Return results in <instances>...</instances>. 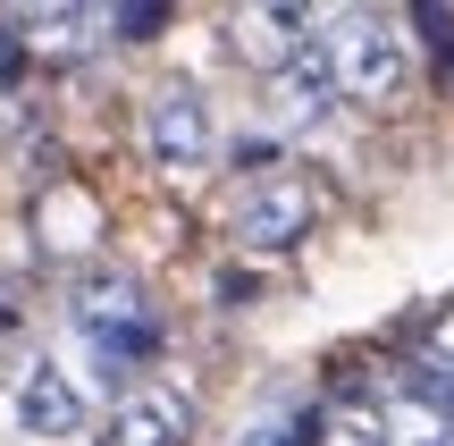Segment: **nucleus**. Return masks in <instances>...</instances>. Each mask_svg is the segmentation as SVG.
Instances as JSON below:
<instances>
[{
	"instance_id": "nucleus-1",
	"label": "nucleus",
	"mask_w": 454,
	"mask_h": 446,
	"mask_svg": "<svg viewBox=\"0 0 454 446\" xmlns=\"http://www.w3.org/2000/svg\"><path fill=\"white\" fill-rule=\"evenodd\" d=\"M320 51H328V67H337V101L387 110L412 84V43H404V26L379 17V9H337V26H328Z\"/></svg>"
},
{
	"instance_id": "nucleus-2",
	"label": "nucleus",
	"mask_w": 454,
	"mask_h": 446,
	"mask_svg": "<svg viewBox=\"0 0 454 446\" xmlns=\"http://www.w3.org/2000/svg\"><path fill=\"white\" fill-rule=\"evenodd\" d=\"M67 312H76V329L93 337V354H101V371L110 379H127V371H144L152 354H160V320H152V303H144V286L135 278H84L76 295H67Z\"/></svg>"
},
{
	"instance_id": "nucleus-3",
	"label": "nucleus",
	"mask_w": 454,
	"mask_h": 446,
	"mask_svg": "<svg viewBox=\"0 0 454 446\" xmlns=\"http://www.w3.org/2000/svg\"><path fill=\"white\" fill-rule=\"evenodd\" d=\"M311 219H320V194H311V177H294V168H270V177H253L236 194V211H227V228H236L244 253H286L311 236Z\"/></svg>"
},
{
	"instance_id": "nucleus-4",
	"label": "nucleus",
	"mask_w": 454,
	"mask_h": 446,
	"mask_svg": "<svg viewBox=\"0 0 454 446\" xmlns=\"http://www.w3.org/2000/svg\"><path fill=\"white\" fill-rule=\"evenodd\" d=\"M144 152H152V168H168V177H194V168L219 160V127H211L202 84H160V93L144 101Z\"/></svg>"
},
{
	"instance_id": "nucleus-5",
	"label": "nucleus",
	"mask_w": 454,
	"mask_h": 446,
	"mask_svg": "<svg viewBox=\"0 0 454 446\" xmlns=\"http://www.w3.org/2000/svg\"><path fill=\"white\" fill-rule=\"evenodd\" d=\"M101 34V9H0V51H34L43 67H76Z\"/></svg>"
},
{
	"instance_id": "nucleus-6",
	"label": "nucleus",
	"mask_w": 454,
	"mask_h": 446,
	"mask_svg": "<svg viewBox=\"0 0 454 446\" xmlns=\"http://www.w3.org/2000/svg\"><path fill=\"white\" fill-rule=\"evenodd\" d=\"M185 438H194V396L177 379L127 387L110 413V446H185Z\"/></svg>"
},
{
	"instance_id": "nucleus-7",
	"label": "nucleus",
	"mask_w": 454,
	"mask_h": 446,
	"mask_svg": "<svg viewBox=\"0 0 454 446\" xmlns=\"http://www.w3.org/2000/svg\"><path fill=\"white\" fill-rule=\"evenodd\" d=\"M9 413H17V430H26V438H76L84 430V396H76V379H67L51 354H34V363L17 371Z\"/></svg>"
},
{
	"instance_id": "nucleus-8",
	"label": "nucleus",
	"mask_w": 454,
	"mask_h": 446,
	"mask_svg": "<svg viewBox=\"0 0 454 446\" xmlns=\"http://www.w3.org/2000/svg\"><path fill=\"white\" fill-rule=\"evenodd\" d=\"M311 43H320V26H311L303 0H270V9H244L236 17V51L253 67H270V76L294 59V51H311Z\"/></svg>"
},
{
	"instance_id": "nucleus-9",
	"label": "nucleus",
	"mask_w": 454,
	"mask_h": 446,
	"mask_svg": "<svg viewBox=\"0 0 454 446\" xmlns=\"http://www.w3.org/2000/svg\"><path fill=\"white\" fill-rule=\"evenodd\" d=\"M270 93H278V110H286V118H328V110H337V67H328V51L320 43L294 51V59L278 67Z\"/></svg>"
},
{
	"instance_id": "nucleus-10",
	"label": "nucleus",
	"mask_w": 454,
	"mask_h": 446,
	"mask_svg": "<svg viewBox=\"0 0 454 446\" xmlns=\"http://www.w3.org/2000/svg\"><path fill=\"white\" fill-rule=\"evenodd\" d=\"M379 446H454V430H446V413L429 396H412V404H395L379 421Z\"/></svg>"
},
{
	"instance_id": "nucleus-11",
	"label": "nucleus",
	"mask_w": 454,
	"mask_h": 446,
	"mask_svg": "<svg viewBox=\"0 0 454 446\" xmlns=\"http://www.w3.org/2000/svg\"><path fill=\"white\" fill-rule=\"evenodd\" d=\"M294 446H379V421L371 413H303Z\"/></svg>"
},
{
	"instance_id": "nucleus-12",
	"label": "nucleus",
	"mask_w": 454,
	"mask_h": 446,
	"mask_svg": "<svg viewBox=\"0 0 454 446\" xmlns=\"http://www.w3.org/2000/svg\"><path fill=\"white\" fill-rule=\"evenodd\" d=\"M421 387H429V404H438L446 387H454V303H446V312L421 329Z\"/></svg>"
},
{
	"instance_id": "nucleus-13",
	"label": "nucleus",
	"mask_w": 454,
	"mask_h": 446,
	"mask_svg": "<svg viewBox=\"0 0 454 446\" xmlns=\"http://www.w3.org/2000/svg\"><path fill=\"white\" fill-rule=\"evenodd\" d=\"M101 17H110V34H118V43H152V34L168 26V9H160V0H127V9H101Z\"/></svg>"
},
{
	"instance_id": "nucleus-14",
	"label": "nucleus",
	"mask_w": 454,
	"mask_h": 446,
	"mask_svg": "<svg viewBox=\"0 0 454 446\" xmlns=\"http://www.w3.org/2000/svg\"><path fill=\"white\" fill-rule=\"evenodd\" d=\"M412 34L429 43V59H438V67H454V9H438V0H421V9H412Z\"/></svg>"
},
{
	"instance_id": "nucleus-15",
	"label": "nucleus",
	"mask_w": 454,
	"mask_h": 446,
	"mask_svg": "<svg viewBox=\"0 0 454 446\" xmlns=\"http://www.w3.org/2000/svg\"><path fill=\"white\" fill-rule=\"evenodd\" d=\"M236 446H294V421H261V430H244Z\"/></svg>"
}]
</instances>
